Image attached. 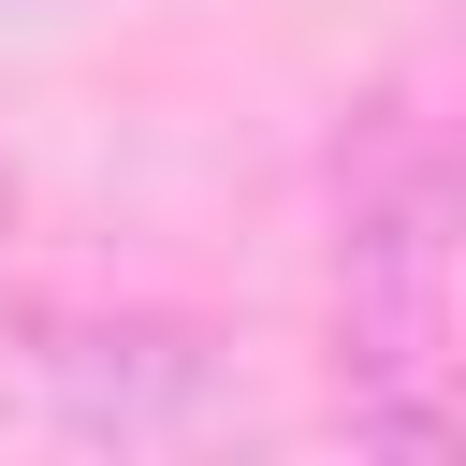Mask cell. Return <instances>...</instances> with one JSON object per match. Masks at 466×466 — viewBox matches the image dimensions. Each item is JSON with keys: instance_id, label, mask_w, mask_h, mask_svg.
<instances>
[{"instance_id": "obj_2", "label": "cell", "mask_w": 466, "mask_h": 466, "mask_svg": "<svg viewBox=\"0 0 466 466\" xmlns=\"http://www.w3.org/2000/svg\"><path fill=\"white\" fill-rule=\"evenodd\" d=\"M204 393L218 379L189 335H58V422L73 437H175Z\"/></svg>"}, {"instance_id": "obj_4", "label": "cell", "mask_w": 466, "mask_h": 466, "mask_svg": "<svg viewBox=\"0 0 466 466\" xmlns=\"http://www.w3.org/2000/svg\"><path fill=\"white\" fill-rule=\"evenodd\" d=\"M15 15H44V0H15Z\"/></svg>"}, {"instance_id": "obj_1", "label": "cell", "mask_w": 466, "mask_h": 466, "mask_svg": "<svg viewBox=\"0 0 466 466\" xmlns=\"http://www.w3.org/2000/svg\"><path fill=\"white\" fill-rule=\"evenodd\" d=\"M335 364H350V422L422 451L451 408V160L408 102H379L350 204H335Z\"/></svg>"}, {"instance_id": "obj_3", "label": "cell", "mask_w": 466, "mask_h": 466, "mask_svg": "<svg viewBox=\"0 0 466 466\" xmlns=\"http://www.w3.org/2000/svg\"><path fill=\"white\" fill-rule=\"evenodd\" d=\"M0 218H15V189H0Z\"/></svg>"}]
</instances>
